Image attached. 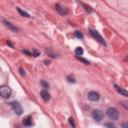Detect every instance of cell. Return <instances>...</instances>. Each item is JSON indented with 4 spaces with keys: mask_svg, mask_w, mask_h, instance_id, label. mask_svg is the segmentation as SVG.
<instances>
[{
    "mask_svg": "<svg viewBox=\"0 0 128 128\" xmlns=\"http://www.w3.org/2000/svg\"><path fill=\"white\" fill-rule=\"evenodd\" d=\"M55 8H56V10L58 11V13H60L61 15H64V14L67 13V9H66L65 7L61 6L60 4H56V5H55Z\"/></svg>",
    "mask_w": 128,
    "mask_h": 128,
    "instance_id": "10",
    "label": "cell"
},
{
    "mask_svg": "<svg viewBox=\"0 0 128 128\" xmlns=\"http://www.w3.org/2000/svg\"><path fill=\"white\" fill-rule=\"evenodd\" d=\"M90 35L95 39V40H97L100 44H102V45H104V46H106V42H105V40H104V38L99 34V32L98 31H96V30H93V29H91L90 30Z\"/></svg>",
    "mask_w": 128,
    "mask_h": 128,
    "instance_id": "3",
    "label": "cell"
},
{
    "mask_svg": "<svg viewBox=\"0 0 128 128\" xmlns=\"http://www.w3.org/2000/svg\"><path fill=\"white\" fill-rule=\"evenodd\" d=\"M114 88H115V90H116L118 93L122 94L123 96H128V91L125 90V89H123V88H121V87L118 86L117 84H114Z\"/></svg>",
    "mask_w": 128,
    "mask_h": 128,
    "instance_id": "9",
    "label": "cell"
},
{
    "mask_svg": "<svg viewBox=\"0 0 128 128\" xmlns=\"http://www.w3.org/2000/svg\"><path fill=\"white\" fill-rule=\"evenodd\" d=\"M106 114H107V116H108L110 119H112V120H117L118 117H119V112H118V110H117L116 108H114V107H109V108H107Z\"/></svg>",
    "mask_w": 128,
    "mask_h": 128,
    "instance_id": "1",
    "label": "cell"
},
{
    "mask_svg": "<svg viewBox=\"0 0 128 128\" xmlns=\"http://www.w3.org/2000/svg\"><path fill=\"white\" fill-rule=\"evenodd\" d=\"M40 95H41V98H42L45 102H48V101L50 100V94H49V92H48L47 90H42V91L40 92Z\"/></svg>",
    "mask_w": 128,
    "mask_h": 128,
    "instance_id": "8",
    "label": "cell"
},
{
    "mask_svg": "<svg viewBox=\"0 0 128 128\" xmlns=\"http://www.w3.org/2000/svg\"><path fill=\"white\" fill-rule=\"evenodd\" d=\"M9 104H10V106L12 107L13 111L15 112V114H17V115H21V114L23 113L22 107L20 106V104H19L18 102H16V101H12V102H10Z\"/></svg>",
    "mask_w": 128,
    "mask_h": 128,
    "instance_id": "4",
    "label": "cell"
},
{
    "mask_svg": "<svg viewBox=\"0 0 128 128\" xmlns=\"http://www.w3.org/2000/svg\"><path fill=\"white\" fill-rule=\"evenodd\" d=\"M87 97H88V99L90 101H93V102H96V101H98L100 99V95L96 91H90V92H88Z\"/></svg>",
    "mask_w": 128,
    "mask_h": 128,
    "instance_id": "5",
    "label": "cell"
},
{
    "mask_svg": "<svg viewBox=\"0 0 128 128\" xmlns=\"http://www.w3.org/2000/svg\"><path fill=\"white\" fill-rule=\"evenodd\" d=\"M122 128H128V122H124L122 124Z\"/></svg>",
    "mask_w": 128,
    "mask_h": 128,
    "instance_id": "24",
    "label": "cell"
},
{
    "mask_svg": "<svg viewBox=\"0 0 128 128\" xmlns=\"http://www.w3.org/2000/svg\"><path fill=\"white\" fill-rule=\"evenodd\" d=\"M44 63H45L46 65H48V64L50 63V60H47V59H46V60H44Z\"/></svg>",
    "mask_w": 128,
    "mask_h": 128,
    "instance_id": "26",
    "label": "cell"
},
{
    "mask_svg": "<svg viewBox=\"0 0 128 128\" xmlns=\"http://www.w3.org/2000/svg\"><path fill=\"white\" fill-rule=\"evenodd\" d=\"M125 59H126V60H127V61H128V55H127V56H126V58H125Z\"/></svg>",
    "mask_w": 128,
    "mask_h": 128,
    "instance_id": "28",
    "label": "cell"
},
{
    "mask_svg": "<svg viewBox=\"0 0 128 128\" xmlns=\"http://www.w3.org/2000/svg\"><path fill=\"white\" fill-rule=\"evenodd\" d=\"M69 124H70L73 128L75 127V123H74V121H73V118H72V117H70V118H69Z\"/></svg>",
    "mask_w": 128,
    "mask_h": 128,
    "instance_id": "22",
    "label": "cell"
},
{
    "mask_svg": "<svg viewBox=\"0 0 128 128\" xmlns=\"http://www.w3.org/2000/svg\"><path fill=\"white\" fill-rule=\"evenodd\" d=\"M3 23H4V25H5L8 29H10L11 31H13V32H17V31H18V28H17L16 26H14L11 22H9V21H7V20H3Z\"/></svg>",
    "mask_w": 128,
    "mask_h": 128,
    "instance_id": "7",
    "label": "cell"
},
{
    "mask_svg": "<svg viewBox=\"0 0 128 128\" xmlns=\"http://www.w3.org/2000/svg\"><path fill=\"white\" fill-rule=\"evenodd\" d=\"M83 48L82 47H76V49H75V54H76V56H81L82 54H83Z\"/></svg>",
    "mask_w": 128,
    "mask_h": 128,
    "instance_id": "13",
    "label": "cell"
},
{
    "mask_svg": "<svg viewBox=\"0 0 128 128\" xmlns=\"http://www.w3.org/2000/svg\"><path fill=\"white\" fill-rule=\"evenodd\" d=\"M103 112H101L100 110H98V109H95V110H93L92 111V117H93V119L94 120H96L97 122H99V121H101L102 119H103Z\"/></svg>",
    "mask_w": 128,
    "mask_h": 128,
    "instance_id": "6",
    "label": "cell"
},
{
    "mask_svg": "<svg viewBox=\"0 0 128 128\" xmlns=\"http://www.w3.org/2000/svg\"><path fill=\"white\" fill-rule=\"evenodd\" d=\"M121 105H122L124 108H126V109L128 110V101H126V100L121 101Z\"/></svg>",
    "mask_w": 128,
    "mask_h": 128,
    "instance_id": "19",
    "label": "cell"
},
{
    "mask_svg": "<svg viewBox=\"0 0 128 128\" xmlns=\"http://www.w3.org/2000/svg\"><path fill=\"white\" fill-rule=\"evenodd\" d=\"M105 125H106V127H108V128H116V126H115L112 122H108V123H106Z\"/></svg>",
    "mask_w": 128,
    "mask_h": 128,
    "instance_id": "21",
    "label": "cell"
},
{
    "mask_svg": "<svg viewBox=\"0 0 128 128\" xmlns=\"http://www.w3.org/2000/svg\"><path fill=\"white\" fill-rule=\"evenodd\" d=\"M23 53H25L26 55H28V56H30L31 55V53L29 52V51H27V50H23Z\"/></svg>",
    "mask_w": 128,
    "mask_h": 128,
    "instance_id": "25",
    "label": "cell"
},
{
    "mask_svg": "<svg viewBox=\"0 0 128 128\" xmlns=\"http://www.w3.org/2000/svg\"><path fill=\"white\" fill-rule=\"evenodd\" d=\"M40 55V52L37 50V49H33V51H32V56H34V57H38Z\"/></svg>",
    "mask_w": 128,
    "mask_h": 128,
    "instance_id": "17",
    "label": "cell"
},
{
    "mask_svg": "<svg viewBox=\"0 0 128 128\" xmlns=\"http://www.w3.org/2000/svg\"><path fill=\"white\" fill-rule=\"evenodd\" d=\"M16 10L18 11V13L21 15V16H23V17H26V18H28V17H30L29 16V14L27 13V12H25V11H23L21 8H19V7H16Z\"/></svg>",
    "mask_w": 128,
    "mask_h": 128,
    "instance_id": "12",
    "label": "cell"
},
{
    "mask_svg": "<svg viewBox=\"0 0 128 128\" xmlns=\"http://www.w3.org/2000/svg\"><path fill=\"white\" fill-rule=\"evenodd\" d=\"M19 72H20V75L21 76H24L25 75V71L23 70V68H19Z\"/></svg>",
    "mask_w": 128,
    "mask_h": 128,
    "instance_id": "23",
    "label": "cell"
},
{
    "mask_svg": "<svg viewBox=\"0 0 128 128\" xmlns=\"http://www.w3.org/2000/svg\"><path fill=\"white\" fill-rule=\"evenodd\" d=\"M12 94V90L9 86H6V85H3L0 87V95L2 98H9Z\"/></svg>",
    "mask_w": 128,
    "mask_h": 128,
    "instance_id": "2",
    "label": "cell"
},
{
    "mask_svg": "<svg viewBox=\"0 0 128 128\" xmlns=\"http://www.w3.org/2000/svg\"><path fill=\"white\" fill-rule=\"evenodd\" d=\"M82 4V6L85 8V10L88 12V13H91L92 12V8L90 7V6H88V5H86V4H84V3H81Z\"/></svg>",
    "mask_w": 128,
    "mask_h": 128,
    "instance_id": "15",
    "label": "cell"
},
{
    "mask_svg": "<svg viewBox=\"0 0 128 128\" xmlns=\"http://www.w3.org/2000/svg\"><path fill=\"white\" fill-rule=\"evenodd\" d=\"M40 83H41V85L43 86V88H49V84H48L45 80H41V82H40Z\"/></svg>",
    "mask_w": 128,
    "mask_h": 128,
    "instance_id": "18",
    "label": "cell"
},
{
    "mask_svg": "<svg viewBox=\"0 0 128 128\" xmlns=\"http://www.w3.org/2000/svg\"><path fill=\"white\" fill-rule=\"evenodd\" d=\"M7 44H8V45H9L10 47H13V45H12V43H11L10 41H7Z\"/></svg>",
    "mask_w": 128,
    "mask_h": 128,
    "instance_id": "27",
    "label": "cell"
},
{
    "mask_svg": "<svg viewBox=\"0 0 128 128\" xmlns=\"http://www.w3.org/2000/svg\"><path fill=\"white\" fill-rule=\"evenodd\" d=\"M67 81L70 82V83H75V79H74L73 76H68L67 77Z\"/></svg>",
    "mask_w": 128,
    "mask_h": 128,
    "instance_id": "20",
    "label": "cell"
},
{
    "mask_svg": "<svg viewBox=\"0 0 128 128\" xmlns=\"http://www.w3.org/2000/svg\"><path fill=\"white\" fill-rule=\"evenodd\" d=\"M23 125L24 126H27V127H29V126H31L32 125V118H31V116H26L24 119H23Z\"/></svg>",
    "mask_w": 128,
    "mask_h": 128,
    "instance_id": "11",
    "label": "cell"
},
{
    "mask_svg": "<svg viewBox=\"0 0 128 128\" xmlns=\"http://www.w3.org/2000/svg\"><path fill=\"white\" fill-rule=\"evenodd\" d=\"M76 58H77L79 61H81V62H83L84 64H86V65L90 64V62H89L88 60H86V59H84V58H82V57H80V56H76Z\"/></svg>",
    "mask_w": 128,
    "mask_h": 128,
    "instance_id": "14",
    "label": "cell"
},
{
    "mask_svg": "<svg viewBox=\"0 0 128 128\" xmlns=\"http://www.w3.org/2000/svg\"><path fill=\"white\" fill-rule=\"evenodd\" d=\"M75 36L78 38V39H83V33L82 32H80V31H76L75 32Z\"/></svg>",
    "mask_w": 128,
    "mask_h": 128,
    "instance_id": "16",
    "label": "cell"
}]
</instances>
